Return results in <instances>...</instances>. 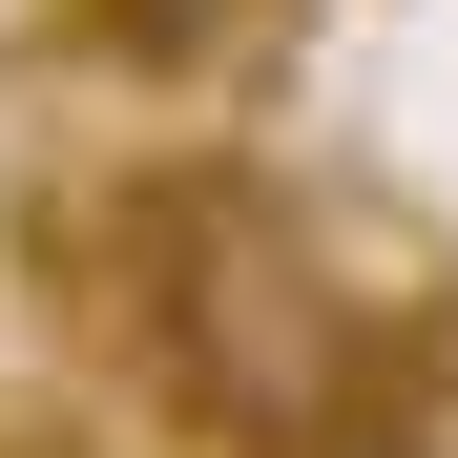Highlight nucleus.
Returning <instances> with one entry per match:
<instances>
[{"mask_svg":"<svg viewBox=\"0 0 458 458\" xmlns=\"http://www.w3.org/2000/svg\"><path fill=\"white\" fill-rule=\"evenodd\" d=\"M146 396H167L208 458H354L396 417V292L334 271V208H292L250 167H146Z\"/></svg>","mask_w":458,"mask_h":458,"instance_id":"1","label":"nucleus"},{"mask_svg":"<svg viewBox=\"0 0 458 458\" xmlns=\"http://www.w3.org/2000/svg\"><path fill=\"white\" fill-rule=\"evenodd\" d=\"M271 42H292V0H84V63H125L167 105H229Z\"/></svg>","mask_w":458,"mask_h":458,"instance_id":"2","label":"nucleus"},{"mask_svg":"<svg viewBox=\"0 0 458 458\" xmlns=\"http://www.w3.org/2000/svg\"><path fill=\"white\" fill-rule=\"evenodd\" d=\"M354 458H458V437H417V417H375V437H354Z\"/></svg>","mask_w":458,"mask_h":458,"instance_id":"3","label":"nucleus"}]
</instances>
